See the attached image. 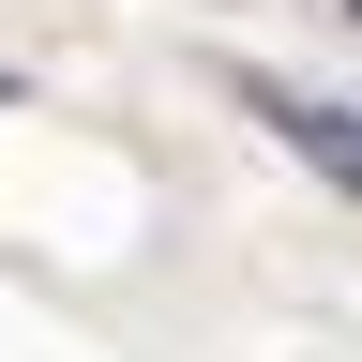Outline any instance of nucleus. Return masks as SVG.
Segmentation results:
<instances>
[{"mask_svg": "<svg viewBox=\"0 0 362 362\" xmlns=\"http://www.w3.org/2000/svg\"><path fill=\"white\" fill-rule=\"evenodd\" d=\"M257 106L287 121V151H317V166H332L347 197H362V106H317V90H257Z\"/></svg>", "mask_w": 362, "mask_h": 362, "instance_id": "1", "label": "nucleus"}, {"mask_svg": "<svg viewBox=\"0 0 362 362\" xmlns=\"http://www.w3.org/2000/svg\"><path fill=\"white\" fill-rule=\"evenodd\" d=\"M347 16H362V0H347Z\"/></svg>", "mask_w": 362, "mask_h": 362, "instance_id": "2", "label": "nucleus"}]
</instances>
